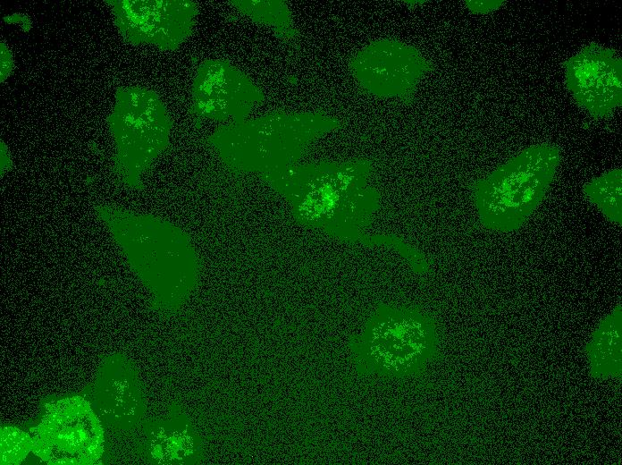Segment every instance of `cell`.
I'll list each match as a JSON object with an SVG mask.
<instances>
[{"mask_svg": "<svg viewBox=\"0 0 622 465\" xmlns=\"http://www.w3.org/2000/svg\"><path fill=\"white\" fill-rule=\"evenodd\" d=\"M349 70L365 94L409 105L433 63L414 46L396 38L376 39L357 50Z\"/></svg>", "mask_w": 622, "mask_h": 465, "instance_id": "8992f818", "label": "cell"}, {"mask_svg": "<svg viewBox=\"0 0 622 465\" xmlns=\"http://www.w3.org/2000/svg\"><path fill=\"white\" fill-rule=\"evenodd\" d=\"M504 1L502 0H488V1H466L467 8L477 13H485L499 9Z\"/></svg>", "mask_w": 622, "mask_h": 465, "instance_id": "5bb4252c", "label": "cell"}, {"mask_svg": "<svg viewBox=\"0 0 622 465\" xmlns=\"http://www.w3.org/2000/svg\"><path fill=\"white\" fill-rule=\"evenodd\" d=\"M106 122L114 141L113 172L126 188L142 177L169 146L172 121L159 95L143 87H119Z\"/></svg>", "mask_w": 622, "mask_h": 465, "instance_id": "5b68a950", "label": "cell"}, {"mask_svg": "<svg viewBox=\"0 0 622 465\" xmlns=\"http://www.w3.org/2000/svg\"><path fill=\"white\" fill-rule=\"evenodd\" d=\"M12 70V53L5 44L1 42V82H3L10 75Z\"/></svg>", "mask_w": 622, "mask_h": 465, "instance_id": "9a60e30c", "label": "cell"}, {"mask_svg": "<svg viewBox=\"0 0 622 465\" xmlns=\"http://www.w3.org/2000/svg\"><path fill=\"white\" fill-rule=\"evenodd\" d=\"M264 99L261 89L242 71L228 61L210 59L197 68L190 112L198 122L239 123Z\"/></svg>", "mask_w": 622, "mask_h": 465, "instance_id": "9c48e42d", "label": "cell"}, {"mask_svg": "<svg viewBox=\"0 0 622 465\" xmlns=\"http://www.w3.org/2000/svg\"><path fill=\"white\" fill-rule=\"evenodd\" d=\"M31 432L32 452L48 464H92L104 450L101 424L78 396L50 405Z\"/></svg>", "mask_w": 622, "mask_h": 465, "instance_id": "52a82bcc", "label": "cell"}, {"mask_svg": "<svg viewBox=\"0 0 622 465\" xmlns=\"http://www.w3.org/2000/svg\"><path fill=\"white\" fill-rule=\"evenodd\" d=\"M560 157L554 144L533 145L476 181L472 195L483 226L505 233L521 228L545 199Z\"/></svg>", "mask_w": 622, "mask_h": 465, "instance_id": "277c9868", "label": "cell"}, {"mask_svg": "<svg viewBox=\"0 0 622 465\" xmlns=\"http://www.w3.org/2000/svg\"><path fill=\"white\" fill-rule=\"evenodd\" d=\"M562 64L567 89L593 118H607L621 106L622 62L614 49L592 42Z\"/></svg>", "mask_w": 622, "mask_h": 465, "instance_id": "30bf717a", "label": "cell"}, {"mask_svg": "<svg viewBox=\"0 0 622 465\" xmlns=\"http://www.w3.org/2000/svg\"><path fill=\"white\" fill-rule=\"evenodd\" d=\"M343 123L324 112L273 111L252 120L228 123L206 143L233 172L263 181L298 164L311 144Z\"/></svg>", "mask_w": 622, "mask_h": 465, "instance_id": "3957f363", "label": "cell"}, {"mask_svg": "<svg viewBox=\"0 0 622 465\" xmlns=\"http://www.w3.org/2000/svg\"><path fill=\"white\" fill-rule=\"evenodd\" d=\"M230 3L255 22L270 27L281 40L289 44L297 41L298 33L284 1L232 0Z\"/></svg>", "mask_w": 622, "mask_h": 465, "instance_id": "8fae6325", "label": "cell"}, {"mask_svg": "<svg viewBox=\"0 0 622 465\" xmlns=\"http://www.w3.org/2000/svg\"><path fill=\"white\" fill-rule=\"evenodd\" d=\"M32 451L31 436L14 427L1 430V464H18Z\"/></svg>", "mask_w": 622, "mask_h": 465, "instance_id": "4fadbf2b", "label": "cell"}, {"mask_svg": "<svg viewBox=\"0 0 622 465\" xmlns=\"http://www.w3.org/2000/svg\"><path fill=\"white\" fill-rule=\"evenodd\" d=\"M367 159L298 164L265 181L290 204L294 218L348 242L361 233L380 206Z\"/></svg>", "mask_w": 622, "mask_h": 465, "instance_id": "6da1fadb", "label": "cell"}, {"mask_svg": "<svg viewBox=\"0 0 622 465\" xmlns=\"http://www.w3.org/2000/svg\"><path fill=\"white\" fill-rule=\"evenodd\" d=\"M621 190L622 171L615 168L585 183L583 192L606 219L621 225Z\"/></svg>", "mask_w": 622, "mask_h": 465, "instance_id": "7c38bea8", "label": "cell"}, {"mask_svg": "<svg viewBox=\"0 0 622 465\" xmlns=\"http://www.w3.org/2000/svg\"><path fill=\"white\" fill-rule=\"evenodd\" d=\"M122 39L132 46L177 50L192 34L198 6L190 0H105Z\"/></svg>", "mask_w": 622, "mask_h": 465, "instance_id": "ba28073f", "label": "cell"}, {"mask_svg": "<svg viewBox=\"0 0 622 465\" xmlns=\"http://www.w3.org/2000/svg\"><path fill=\"white\" fill-rule=\"evenodd\" d=\"M95 211L159 305L177 306L193 287L198 269L189 235L150 214L109 205H97Z\"/></svg>", "mask_w": 622, "mask_h": 465, "instance_id": "7a4b0ae2", "label": "cell"}]
</instances>
